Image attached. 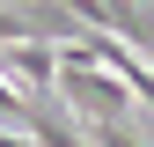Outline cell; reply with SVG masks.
Listing matches in <instances>:
<instances>
[{
  "label": "cell",
  "instance_id": "obj_1",
  "mask_svg": "<svg viewBox=\"0 0 154 147\" xmlns=\"http://www.w3.org/2000/svg\"><path fill=\"white\" fill-rule=\"evenodd\" d=\"M59 59H66V52L44 44V37H15V44H8V74H15L22 88H37V96L59 88Z\"/></svg>",
  "mask_w": 154,
  "mask_h": 147
}]
</instances>
